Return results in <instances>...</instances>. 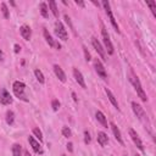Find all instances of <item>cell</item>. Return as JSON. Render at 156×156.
I'll return each mask as SVG.
<instances>
[{
  "instance_id": "obj_32",
  "label": "cell",
  "mask_w": 156,
  "mask_h": 156,
  "mask_svg": "<svg viewBox=\"0 0 156 156\" xmlns=\"http://www.w3.org/2000/svg\"><path fill=\"white\" fill-rule=\"evenodd\" d=\"M67 150H68L70 152L73 151V145H72V143H68V144H67Z\"/></svg>"
},
{
  "instance_id": "obj_19",
  "label": "cell",
  "mask_w": 156,
  "mask_h": 156,
  "mask_svg": "<svg viewBox=\"0 0 156 156\" xmlns=\"http://www.w3.org/2000/svg\"><path fill=\"white\" fill-rule=\"evenodd\" d=\"M98 143H99L101 146H105V145L109 143L107 134L104 133V132H99V133H98Z\"/></svg>"
},
{
  "instance_id": "obj_34",
  "label": "cell",
  "mask_w": 156,
  "mask_h": 156,
  "mask_svg": "<svg viewBox=\"0 0 156 156\" xmlns=\"http://www.w3.org/2000/svg\"><path fill=\"white\" fill-rule=\"evenodd\" d=\"M75 3H76L77 5H79V6H82V8L84 6V3H83V2H79V0H76V2H75Z\"/></svg>"
},
{
  "instance_id": "obj_30",
  "label": "cell",
  "mask_w": 156,
  "mask_h": 156,
  "mask_svg": "<svg viewBox=\"0 0 156 156\" xmlns=\"http://www.w3.org/2000/svg\"><path fill=\"white\" fill-rule=\"evenodd\" d=\"M90 140H91L90 134H89V132H88V131H85V132H84V143H85V144H89V143H90Z\"/></svg>"
},
{
  "instance_id": "obj_12",
  "label": "cell",
  "mask_w": 156,
  "mask_h": 156,
  "mask_svg": "<svg viewBox=\"0 0 156 156\" xmlns=\"http://www.w3.org/2000/svg\"><path fill=\"white\" fill-rule=\"evenodd\" d=\"M44 38H45V40H46V43L51 46V48H56V49H61V45L59 44V43H56L54 39H53V37L50 36V33L48 32L46 29H44Z\"/></svg>"
},
{
  "instance_id": "obj_6",
  "label": "cell",
  "mask_w": 156,
  "mask_h": 156,
  "mask_svg": "<svg viewBox=\"0 0 156 156\" xmlns=\"http://www.w3.org/2000/svg\"><path fill=\"white\" fill-rule=\"evenodd\" d=\"M0 103H2L3 105H10V104H12V98L10 95V93L6 89H4V88L0 89Z\"/></svg>"
},
{
  "instance_id": "obj_15",
  "label": "cell",
  "mask_w": 156,
  "mask_h": 156,
  "mask_svg": "<svg viewBox=\"0 0 156 156\" xmlns=\"http://www.w3.org/2000/svg\"><path fill=\"white\" fill-rule=\"evenodd\" d=\"M54 72H55L56 77H57L62 83H65V82H66V75H65L64 70H62L59 65H55V66H54Z\"/></svg>"
},
{
  "instance_id": "obj_18",
  "label": "cell",
  "mask_w": 156,
  "mask_h": 156,
  "mask_svg": "<svg viewBox=\"0 0 156 156\" xmlns=\"http://www.w3.org/2000/svg\"><path fill=\"white\" fill-rule=\"evenodd\" d=\"M95 117H97V119H98V122H99V123H101L105 128H107V119H106L105 115H104L101 111H97Z\"/></svg>"
},
{
  "instance_id": "obj_4",
  "label": "cell",
  "mask_w": 156,
  "mask_h": 156,
  "mask_svg": "<svg viewBox=\"0 0 156 156\" xmlns=\"http://www.w3.org/2000/svg\"><path fill=\"white\" fill-rule=\"evenodd\" d=\"M103 6H104V9H105V11H106V15H107L109 18H110V22H111L112 27L117 30V33H119V28H118V24H117V22H116V20H115L113 15H112V11H111V8H110V3L107 2V0H104V2H103Z\"/></svg>"
},
{
  "instance_id": "obj_9",
  "label": "cell",
  "mask_w": 156,
  "mask_h": 156,
  "mask_svg": "<svg viewBox=\"0 0 156 156\" xmlns=\"http://www.w3.org/2000/svg\"><path fill=\"white\" fill-rule=\"evenodd\" d=\"M73 77H75L76 82L78 83V85H81L83 89H85V88H87V85H85V81H84V77H83V75L81 73V71H78V68H73Z\"/></svg>"
},
{
  "instance_id": "obj_33",
  "label": "cell",
  "mask_w": 156,
  "mask_h": 156,
  "mask_svg": "<svg viewBox=\"0 0 156 156\" xmlns=\"http://www.w3.org/2000/svg\"><path fill=\"white\" fill-rule=\"evenodd\" d=\"M21 51V46L18 45V44H15V53L17 54V53H20Z\"/></svg>"
},
{
  "instance_id": "obj_8",
  "label": "cell",
  "mask_w": 156,
  "mask_h": 156,
  "mask_svg": "<svg viewBox=\"0 0 156 156\" xmlns=\"http://www.w3.org/2000/svg\"><path fill=\"white\" fill-rule=\"evenodd\" d=\"M94 67H95V71H97V73L103 78V79H106V77H107V75H106V70H105V67L103 66V64L99 61V60H95V62H94Z\"/></svg>"
},
{
  "instance_id": "obj_35",
  "label": "cell",
  "mask_w": 156,
  "mask_h": 156,
  "mask_svg": "<svg viewBox=\"0 0 156 156\" xmlns=\"http://www.w3.org/2000/svg\"><path fill=\"white\" fill-rule=\"evenodd\" d=\"M4 60V53H3V50L0 49V61H3Z\"/></svg>"
},
{
  "instance_id": "obj_17",
  "label": "cell",
  "mask_w": 156,
  "mask_h": 156,
  "mask_svg": "<svg viewBox=\"0 0 156 156\" xmlns=\"http://www.w3.org/2000/svg\"><path fill=\"white\" fill-rule=\"evenodd\" d=\"M105 93H106V95H107V98H109V100L111 101V104H112V105H113V106H115V107H116V109L118 110V109H119V105H118V101H117V99L115 98V95H113V94H112V93H111V90L106 88V89H105Z\"/></svg>"
},
{
  "instance_id": "obj_26",
  "label": "cell",
  "mask_w": 156,
  "mask_h": 156,
  "mask_svg": "<svg viewBox=\"0 0 156 156\" xmlns=\"http://www.w3.org/2000/svg\"><path fill=\"white\" fill-rule=\"evenodd\" d=\"M33 134L42 142L43 140V133H42V131L39 129V128H33Z\"/></svg>"
},
{
  "instance_id": "obj_10",
  "label": "cell",
  "mask_w": 156,
  "mask_h": 156,
  "mask_svg": "<svg viewBox=\"0 0 156 156\" xmlns=\"http://www.w3.org/2000/svg\"><path fill=\"white\" fill-rule=\"evenodd\" d=\"M129 135H131V138H132V140L134 142V144L137 145V148L139 149V150H144V146H143V143H142V140H140V138L138 137V134H137V132L134 131V129H129Z\"/></svg>"
},
{
  "instance_id": "obj_11",
  "label": "cell",
  "mask_w": 156,
  "mask_h": 156,
  "mask_svg": "<svg viewBox=\"0 0 156 156\" xmlns=\"http://www.w3.org/2000/svg\"><path fill=\"white\" fill-rule=\"evenodd\" d=\"M132 109H133V112L137 115V117H138V118L143 119V118L145 117V111H144V109H143L139 104H137L135 101H133V103H132Z\"/></svg>"
},
{
  "instance_id": "obj_24",
  "label": "cell",
  "mask_w": 156,
  "mask_h": 156,
  "mask_svg": "<svg viewBox=\"0 0 156 156\" xmlns=\"http://www.w3.org/2000/svg\"><path fill=\"white\" fill-rule=\"evenodd\" d=\"M14 121H15V113L9 110L6 112V123L11 126V124H14Z\"/></svg>"
},
{
  "instance_id": "obj_25",
  "label": "cell",
  "mask_w": 156,
  "mask_h": 156,
  "mask_svg": "<svg viewBox=\"0 0 156 156\" xmlns=\"http://www.w3.org/2000/svg\"><path fill=\"white\" fill-rule=\"evenodd\" d=\"M2 11H3V15H4V17H5V18H9V17H10L9 9H8V6H6V4H5V3H2Z\"/></svg>"
},
{
  "instance_id": "obj_16",
  "label": "cell",
  "mask_w": 156,
  "mask_h": 156,
  "mask_svg": "<svg viewBox=\"0 0 156 156\" xmlns=\"http://www.w3.org/2000/svg\"><path fill=\"white\" fill-rule=\"evenodd\" d=\"M111 129H112V133H113V135H115V138H116V140L119 143V144H123V139H122V135H121V132H119V129L117 128V126L113 123V122H111Z\"/></svg>"
},
{
  "instance_id": "obj_20",
  "label": "cell",
  "mask_w": 156,
  "mask_h": 156,
  "mask_svg": "<svg viewBox=\"0 0 156 156\" xmlns=\"http://www.w3.org/2000/svg\"><path fill=\"white\" fill-rule=\"evenodd\" d=\"M39 10H40V14H42V16L44 18H48L49 17V10H48V5L45 3H40Z\"/></svg>"
},
{
  "instance_id": "obj_7",
  "label": "cell",
  "mask_w": 156,
  "mask_h": 156,
  "mask_svg": "<svg viewBox=\"0 0 156 156\" xmlns=\"http://www.w3.org/2000/svg\"><path fill=\"white\" fill-rule=\"evenodd\" d=\"M91 44L94 46V49L97 50V53L100 55V57L103 60H106V53H105V49L103 48V45L100 44V42L97 38H91Z\"/></svg>"
},
{
  "instance_id": "obj_37",
  "label": "cell",
  "mask_w": 156,
  "mask_h": 156,
  "mask_svg": "<svg viewBox=\"0 0 156 156\" xmlns=\"http://www.w3.org/2000/svg\"><path fill=\"white\" fill-rule=\"evenodd\" d=\"M24 156H32V155H30L28 151H26V152H24Z\"/></svg>"
},
{
  "instance_id": "obj_14",
  "label": "cell",
  "mask_w": 156,
  "mask_h": 156,
  "mask_svg": "<svg viewBox=\"0 0 156 156\" xmlns=\"http://www.w3.org/2000/svg\"><path fill=\"white\" fill-rule=\"evenodd\" d=\"M28 142H29V144H30V146H32V149L36 151V152H38V154H43V150H42V145L33 138V137H28Z\"/></svg>"
},
{
  "instance_id": "obj_3",
  "label": "cell",
  "mask_w": 156,
  "mask_h": 156,
  "mask_svg": "<svg viewBox=\"0 0 156 156\" xmlns=\"http://www.w3.org/2000/svg\"><path fill=\"white\" fill-rule=\"evenodd\" d=\"M55 33H56V36L59 37V39H61V40L66 42V40L68 39L67 30H66V28L64 27V24H62L60 21H57V22L55 23Z\"/></svg>"
},
{
  "instance_id": "obj_31",
  "label": "cell",
  "mask_w": 156,
  "mask_h": 156,
  "mask_svg": "<svg viewBox=\"0 0 156 156\" xmlns=\"http://www.w3.org/2000/svg\"><path fill=\"white\" fill-rule=\"evenodd\" d=\"M83 51H84V56H85V60L87 61H90V54H89V51H88V49L85 48V46H83Z\"/></svg>"
},
{
  "instance_id": "obj_29",
  "label": "cell",
  "mask_w": 156,
  "mask_h": 156,
  "mask_svg": "<svg viewBox=\"0 0 156 156\" xmlns=\"http://www.w3.org/2000/svg\"><path fill=\"white\" fill-rule=\"evenodd\" d=\"M51 107H53L54 111H57V110L60 109V101H59L57 99H54V100L51 101Z\"/></svg>"
},
{
  "instance_id": "obj_22",
  "label": "cell",
  "mask_w": 156,
  "mask_h": 156,
  "mask_svg": "<svg viewBox=\"0 0 156 156\" xmlns=\"http://www.w3.org/2000/svg\"><path fill=\"white\" fill-rule=\"evenodd\" d=\"M34 76H36V78H37V81L39 82V83H44L45 82V78H44V75H43V72L39 70V68H37V70H34Z\"/></svg>"
},
{
  "instance_id": "obj_38",
  "label": "cell",
  "mask_w": 156,
  "mask_h": 156,
  "mask_svg": "<svg viewBox=\"0 0 156 156\" xmlns=\"http://www.w3.org/2000/svg\"><path fill=\"white\" fill-rule=\"evenodd\" d=\"M61 156H66V155H65V154H62V155H61Z\"/></svg>"
},
{
  "instance_id": "obj_2",
  "label": "cell",
  "mask_w": 156,
  "mask_h": 156,
  "mask_svg": "<svg viewBox=\"0 0 156 156\" xmlns=\"http://www.w3.org/2000/svg\"><path fill=\"white\" fill-rule=\"evenodd\" d=\"M24 89H26V84H24L23 82L16 81V82L12 84L14 94H15L18 99H21V100H23V101H28V100L26 99V95H24Z\"/></svg>"
},
{
  "instance_id": "obj_1",
  "label": "cell",
  "mask_w": 156,
  "mask_h": 156,
  "mask_svg": "<svg viewBox=\"0 0 156 156\" xmlns=\"http://www.w3.org/2000/svg\"><path fill=\"white\" fill-rule=\"evenodd\" d=\"M129 79H131V83L133 84V87H134V89H135V91H137L138 97L142 99V101L146 103V101H148L146 94H145V91H144V89H143V87H142V84H140L139 78L134 75V72H133V71H131V78H129Z\"/></svg>"
},
{
  "instance_id": "obj_36",
  "label": "cell",
  "mask_w": 156,
  "mask_h": 156,
  "mask_svg": "<svg viewBox=\"0 0 156 156\" xmlns=\"http://www.w3.org/2000/svg\"><path fill=\"white\" fill-rule=\"evenodd\" d=\"M72 97H73V100H75V101H77V97H76L75 93H72Z\"/></svg>"
},
{
  "instance_id": "obj_28",
  "label": "cell",
  "mask_w": 156,
  "mask_h": 156,
  "mask_svg": "<svg viewBox=\"0 0 156 156\" xmlns=\"http://www.w3.org/2000/svg\"><path fill=\"white\" fill-rule=\"evenodd\" d=\"M146 4H148V6L151 9L152 15H154V16H156V11H155V10H156V3H155V2H148Z\"/></svg>"
},
{
  "instance_id": "obj_5",
  "label": "cell",
  "mask_w": 156,
  "mask_h": 156,
  "mask_svg": "<svg viewBox=\"0 0 156 156\" xmlns=\"http://www.w3.org/2000/svg\"><path fill=\"white\" fill-rule=\"evenodd\" d=\"M101 36H103L104 44H105V46H106L107 53H109L110 55H112V54H113V45H112V43H111V40H110V36H109L107 30H106L105 28L101 29Z\"/></svg>"
},
{
  "instance_id": "obj_13",
  "label": "cell",
  "mask_w": 156,
  "mask_h": 156,
  "mask_svg": "<svg viewBox=\"0 0 156 156\" xmlns=\"http://www.w3.org/2000/svg\"><path fill=\"white\" fill-rule=\"evenodd\" d=\"M20 32H21V36L23 37V39H26V40H29L30 37H32V30H30L29 26L23 24V26L20 28Z\"/></svg>"
},
{
  "instance_id": "obj_23",
  "label": "cell",
  "mask_w": 156,
  "mask_h": 156,
  "mask_svg": "<svg viewBox=\"0 0 156 156\" xmlns=\"http://www.w3.org/2000/svg\"><path fill=\"white\" fill-rule=\"evenodd\" d=\"M12 155L14 156H21L22 155V148L20 144H14L12 145Z\"/></svg>"
},
{
  "instance_id": "obj_27",
  "label": "cell",
  "mask_w": 156,
  "mask_h": 156,
  "mask_svg": "<svg viewBox=\"0 0 156 156\" xmlns=\"http://www.w3.org/2000/svg\"><path fill=\"white\" fill-rule=\"evenodd\" d=\"M62 135H64V137H66V138H70V137L72 135V132H71V129H70L68 127H64V128H62Z\"/></svg>"
},
{
  "instance_id": "obj_21",
  "label": "cell",
  "mask_w": 156,
  "mask_h": 156,
  "mask_svg": "<svg viewBox=\"0 0 156 156\" xmlns=\"http://www.w3.org/2000/svg\"><path fill=\"white\" fill-rule=\"evenodd\" d=\"M49 8H50V10H51L53 15H54V16L57 18V17H59V10H57L56 3L54 2V0H51V2H49Z\"/></svg>"
}]
</instances>
